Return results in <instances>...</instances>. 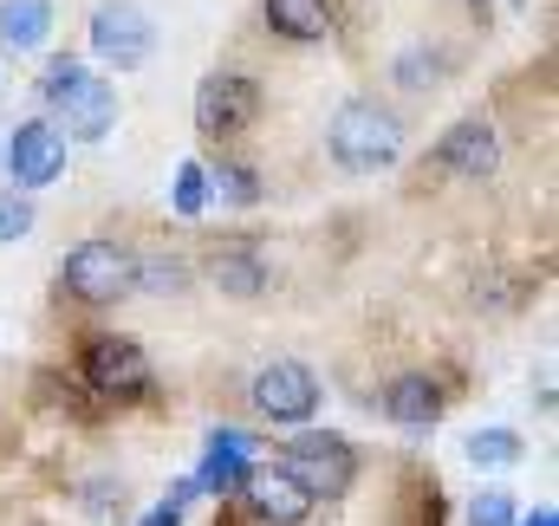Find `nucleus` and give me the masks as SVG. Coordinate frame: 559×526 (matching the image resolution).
<instances>
[{
	"label": "nucleus",
	"mask_w": 559,
	"mask_h": 526,
	"mask_svg": "<svg viewBox=\"0 0 559 526\" xmlns=\"http://www.w3.org/2000/svg\"><path fill=\"white\" fill-rule=\"evenodd\" d=\"M39 92H46V105L66 118V131H59V136L98 143V136H111V124H118V92H111L105 79H92L72 52H66V59H52V65L39 72Z\"/></svg>",
	"instance_id": "nucleus-1"
},
{
	"label": "nucleus",
	"mask_w": 559,
	"mask_h": 526,
	"mask_svg": "<svg viewBox=\"0 0 559 526\" xmlns=\"http://www.w3.org/2000/svg\"><path fill=\"white\" fill-rule=\"evenodd\" d=\"M325 150H332L338 169L378 176V169H391V163L404 156V131H397V118H384L378 105L352 98V105H338V118H332V131H325Z\"/></svg>",
	"instance_id": "nucleus-2"
},
{
	"label": "nucleus",
	"mask_w": 559,
	"mask_h": 526,
	"mask_svg": "<svg viewBox=\"0 0 559 526\" xmlns=\"http://www.w3.org/2000/svg\"><path fill=\"white\" fill-rule=\"evenodd\" d=\"M59 279L79 306H118L138 286V254L118 248V241H79L59 266Z\"/></svg>",
	"instance_id": "nucleus-3"
},
{
	"label": "nucleus",
	"mask_w": 559,
	"mask_h": 526,
	"mask_svg": "<svg viewBox=\"0 0 559 526\" xmlns=\"http://www.w3.org/2000/svg\"><path fill=\"white\" fill-rule=\"evenodd\" d=\"M286 481H299L312 501L319 494H345L352 488V475H358V455L338 442V435H299V442H286L274 462Z\"/></svg>",
	"instance_id": "nucleus-4"
},
{
	"label": "nucleus",
	"mask_w": 559,
	"mask_h": 526,
	"mask_svg": "<svg viewBox=\"0 0 559 526\" xmlns=\"http://www.w3.org/2000/svg\"><path fill=\"white\" fill-rule=\"evenodd\" d=\"M79 378L92 384V396H105V403H138L150 391V358H143V345H131V338H92L85 358H79Z\"/></svg>",
	"instance_id": "nucleus-5"
},
{
	"label": "nucleus",
	"mask_w": 559,
	"mask_h": 526,
	"mask_svg": "<svg viewBox=\"0 0 559 526\" xmlns=\"http://www.w3.org/2000/svg\"><path fill=\"white\" fill-rule=\"evenodd\" d=\"M261 118V85L241 72H209L195 85V131L222 136V131H248Z\"/></svg>",
	"instance_id": "nucleus-6"
},
{
	"label": "nucleus",
	"mask_w": 559,
	"mask_h": 526,
	"mask_svg": "<svg viewBox=\"0 0 559 526\" xmlns=\"http://www.w3.org/2000/svg\"><path fill=\"white\" fill-rule=\"evenodd\" d=\"M0 169H7L20 189H46V182H59V176H66V136H59V124H46V118L20 124L13 143H7V156H0Z\"/></svg>",
	"instance_id": "nucleus-7"
},
{
	"label": "nucleus",
	"mask_w": 559,
	"mask_h": 526,
	"mask_svg": "<svg viewBox=\"0 0 559 526\" xmlns=\"http://www.w3.org/2000/svg\"><path fill=\"white\" fill-rule=\"evenodd\" d=\"M254 409L274 416V422H312V409H319V378H312L299 358H274V364L254 378Z\"/></svg>",
	"instance_id": "nucleus-8"
},
{
	"label": "nucleus",
	"mask_w": 559,
	"mask_h": 526,
	"mask_svg": "<svg viewBox=\"0 0 559 526\" xmlns=\"http://www.w3.org/2000/svg\"><path fill=\"white\" fill-rule=\"evenodd\" d=\"M92 52L111 59V65H143V59L156 52V26H150V13L124 7V0L98 7V13H92Z\"/></svg>",
	"instance_id": "nucleus-9"
},
{
	"label": "nucleus",
	"mask_w": 559,
	"mask_h": 526,
	"mask_svg": "<svg viewBox=\"0 0 559 526\" xmlns=\"http://www.w3.org/2000/svg\"><path fill=\"white\" fill-rule=\"evenodd\" d=\"M436 163L455 169V176H495L501 169V136H495L488 118H462V124H449V136L436 143Z\"/></svg>",
	"instance_id": "nucleus-10"
},
{
	"label": "nucleus",
	"mask_w": 559,
	"mask_h": 526,
	"mask_svg": "<svg viewBox=\"0 0 559 526\" xmlns=\"http://www.w3.org/2000/svg\"><path fill=\"white\" fill-rule=\"evenodd\" d=\"M241 494H248V507H254L267 526H299L306 514H312V494H306L299 481H286L274 462H267V468H248Z\"/></svg>",
	"instance_id": "nucleus-11"
},
{
	"label": "nucleus",
	"mask_w": 559,
	"mask_h": 526,
	"mask_svg": "<svg viewBox=\"0 0 559 526\" xmlns=\"http://www.w3.org/2000/svg\"><path fill=\"white\" fill-rule=\"evenodd\" d=\"M248 468H254V442H248V435H235V429H222V435L209 442V462H202L189 481H195V488H209V494H241Z\"/></svg>",
	"instance_id": "nucleus-12"
},
{
	"label": "nucleus",
	"mask_w": 559,
	"mask_h": 526,
	"mask_svg": "<svg viewBox=\"0 0 559 526\" xmlns=\"http://www.w3.org/2000/svg\"><path fill=\"white\" fill-rule=\"evenodd\" d=\"M384 409H391L397 429H429V422L442 416V391H436L423 371H404V378L384 391Z\"/></svg>",
	"instance_id": "nucleus-13"
},
{
	"label": "nucleus",
	"mask_w": 559,
	"mask_h": 526,
	"mask_svg": "<svg viewBox=\"0 0 559 526\" xmlns=\"http://www.w3.org/2000/svg\"><path fill=\"white\" fill-rule=\"evenodd\" d=\"M52 33V0H0V46L7 52H33Z\"/></svg>",
	"instance_id": "nucleus-14"
},
{
	"label": "nucleus",
	"mask_w": 559,
	"mask_h": 526,
	"mask_svg": "<svg viewBox=\"0 0 559 526\" xmlns=\"http://www.w3.org/2000/svg\"><path fill=\"white\" fill-rule=\"evenodd\" d=\"M267 26H274L280 39L312 46V39L332 33V0H267Z\"/></svg>",
	"instance_id": "nucleus-15"
},
{
	"label": "nucleus",
	"mask_w": 559,
	"mask_h": 526,
	"mask_svg": "<svg viewBox=\"0 0 559 526\" xmlns=\"http://www.w3.org/2000/svg\"><path fill=\"white\" fill-rule=\"evenodd\" d=\"M209 273H215V286H222V292H235V299H254V292L267 286V266H261L254 248H215Z\"/></svg>",
	"instance_id": "nucleus-16"
},
{
	"label": "nucleus",
	"mask_w": 559,
	"mask_h": 526,
	"mask_svg": "<svg viewBox=\"0 0 559 526\" xmlns=\"http://www.w3.org/2000/svg\"><path fill=\"white\" fill-rule=\"evenodd\" d=\"M209 202L248 208V202H261V182L248 176V163H222V169H209Z\"/></svg>",
	"instance_id": "nucleus-17"
},
{
	"label": "nucleus",
	"mask_w": 559,
	"mask_h": 526,
	"mask_svg": "<svg viewBox=\"0 0 559 526\" xmlns=\"http://www.w3.org/2000/svg\"><path fill=\"white\" fill-rule=\"evenodd\" d=\"M468 462L475 468H514L521 462V435L514 429H475L468 435Z\"/></svg>",
	"instance_id": "nucleus-18"
},
{
	"label": "nucleus",
	"mask_w": 559,
	"mask_h": 526,
	"mask_svg": "<svg viewBox=\"0 0 559 526\" xmlns=\"http://www.w3.org/2000/svg\"><path fill=\"white\" fill-rule=\"evenodd\" d=\"M169 202H176V215H182V222H195V215L209 208V163H182V169H176V195H169Z\"/></svg>",
	"instance_id": "nucleus-19"
},
{
	"label": "nucleus",
	"mask_w": 559,
	"mask_h": 526,
	"mask_svg": "<svg viewBox=\"0 0 559 526\" xmlns=\"http://www.w3.org/2000/svg\"><path fill=\"white\" fill-rule=\"evenodd\" d=\"M468 526H521V514H514L508 494H481V501L468 507Z\"/></svg>",
	"instance_id": "nucleus-20"
},
{
	"label": "nucleus",
	"mask_w": 559,
	"mask_h": 526,
	"mask_svg": "<svg viewBox=\"0 0 559 526\" xmlns=\"http://www.w3.org/2000/svg\"><path fill=\"white\" fill-rule=\"evenodd\" d=\"M33 228V202L26 195H0V241H20Z\"/></svg>",
	"instance_id": "nucleus-21"
},
{
	"label": "nucleus",
	"mask_w": 559,
	"mask_h": 526,
	"mask_svg": "<svg viewBox=\"0 0 559 526\" xmlns=\"http://www.w3.org/2000/svg\"><path fill=\"white\" fill-rule=\"evenodd\" d=\"M189 494H202L195 481H176V494L156 507V514H143V526H182V507H189Z\"/></svg>",
	"instance_id": "nucleus-22"
},
{
	"label": "nucleus",
	"mask_w": 559,
	"mask_h": 526,
	"mask_svg": "<svg viewBox=\"0 0 559 526\" xmlns=\"http://www.w3.org/2000/svg\"><path fill=\"white\" fill-rule=\"evenodd\" d=\"M143 286H150V292H163V286H182V261H150Z\"/></svg>",
	"instance_id": "nucleus-23"
},
{
	"label": "nucleus",
	"mask_w": 559,
	"mask_h": 526,
	"mask_svg": "<svg viewBox=\"0 0 559 526\" xmlns=\"http://www.w3.org/2000/svg\"><path fill=\"white\" fill-rule=\"evenodd\" d=\"M521 526H559V514H554V507H540L534 521H521Z\"/></svg>",
	"instance_id": "nucleus-24"
}]
</instances>
